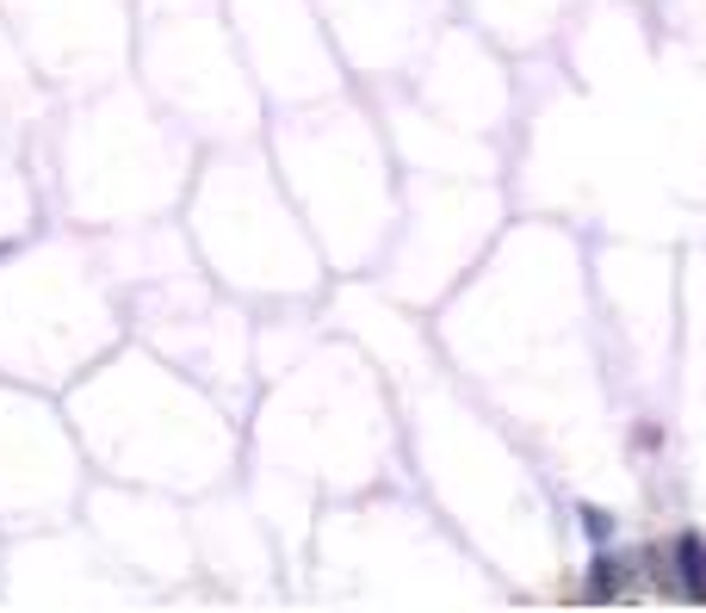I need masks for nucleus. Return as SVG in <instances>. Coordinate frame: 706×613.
<instances>
[{"instance_id": "f257e3e1", "label": "nucleus", "mask_w": 706, "mask_h": 613, "mask_svg": "<svg viewBox=\"0 0 706 613\" xmlns=\"http://www.w3.org/2000/svg\"><path fill=\"white\" fill-rule=\"evenodd\" d=\"M670 564H675V589L688 601H706V539L700 533H675L670 539Z\"/></svg>"}, {"instance_id": "f03ea898", "label": "nucleus", "mask_w": 706, "mask_h": 613, "mask_svg": "<svg viewBox=\"0 0 706 613\" xmlns=\"http://www.w3.org/2000/svg\"><path fill=\"white\" fill-rule=\"evenodd\" d=\"M577 520H582V533L596 539V546H608V539H613V520H608V508H577Z\"/></svg>"}]
</instances>
